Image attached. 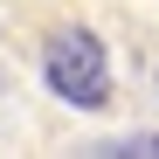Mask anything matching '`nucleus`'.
<instances>
[{
    "label": "nucleus",
    "instance_id": "nucleus-1",
    "mask_svg": "<svg viewBox=\"0 0 159 159\" xmlns=\"http://www.w3.org/2000/svg\"><path fill=\"white\" fill-rule=\"evenodd\" d=\"M48 90L97 111V104H111V62H104V42L90 35H56L48 42Z\"/></svg>",
    "mask_w": 159,
    "mask_h": 159
},
{
    "label": "nucleus",
    "instance_id": "nucleus-2",
    "mask_svg": "<svg viewBox=\"0 0 159 159\" xmlns=\"http://www.w3.org/2000/svg\"><path fill=\"white\" fill-rule=\"evenodd\" d=\"M139 152H159V139H139Z\"/></svg>",
    "mask_w": 159,
    "mask_h": 159
}]
</instances>
